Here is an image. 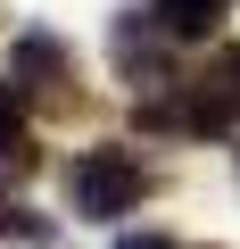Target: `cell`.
I'll list each match as a JSON object with an SVG mask.
<instances>
[{"label": "cell", "instance_id": "obj_1", "mask_svg": "<svg viewBox=\"0 0 240 249\" xmlns=\"http://www.w3.org/2000/svg\"><path fill=\"white\" fill-rule=\"evenodd\" d=\"M66 199H75V216H125V208L149 199V166L133 150H75Z\"/></svg>", "mask_w": 240, "mask_h": 249}, {"label": "cell", "instance_id": "obj_2", "mask_svg": "<svg viewBox=\"0 0 240 249\" xmlns=\"http://www.w3.org/2000/svg\"><path fill=\"white\" fill-rule=\"evenodd\" d=\"M9 83L25 91V100H50V108H75L83 91H75V58H66V42L58 34H17V50H9Z\"/></svg>", "mask_w": 240, "mask_h": 249}, {"label": "cell", "instance_id": "obj_3", "mask_svg": "<svg viewBox=\"0 0 240 249\" xmlns=\"http://www.w3.org/2000/svg\"><path fill=\"white\" fill-rule=\"evenodd\" d=\"M232 9V0H149V17L174 34V42H199V34H215V17Z\"/></svg>", "mask_w": 240, "mask_h": 249}, {"label": "cell", "instance_id": "obj_4", "mask_svg": "<svg viewBox=\"0 0 240 249\" xmlns=\"http://www.w3.org/2000/svg\"><path fill=\"white\" fill-rule=\"evenodd\" d=\"M0 166H33V133H25V91L0 83Z\"/></svg>", "mask_w": 240, "mask_h": 249}, {"label": "cell", "instance_id": "obj_5", "mask_svg": "<svg viewBox=\"0 0 240 249\" xmlns=\"http://www.w3.org/2000/svg\"><path fill=\"white\" fill-rule=\"evenodd\" d=\"M0 241H42V216H33V208H17L9 191H0Z\"/></svg>", "mask_w": 240, "mask_h": 249}, {"label": "cell", "instance_id": "obj_6", "mask_svg": "<svg viewBox=\"0 0 240 249\" xmlns=\"http://www.w3.org/2000/svg\"><path fill=\"white\" fill-rule=\"evenodd\" d=\"M215 83H224V91H232V108H240V42H224V50H215Z\"/></svg>", "mask_w": 240, "mask_h": 249}, {"label": "cell", "instance_id": "obj_7", "mask_svg": "<svg viewBox=\"0 0 240 249\" xmlns=\"http://www.w3.org/2000/svg\"><path fill=\"white\" fill-rule=\"evenodd\" d=\"M116 249H182V241H166V232H125Z\"/></svg>", "mask_w": 240, "mask_h": 249}]
</instances>
